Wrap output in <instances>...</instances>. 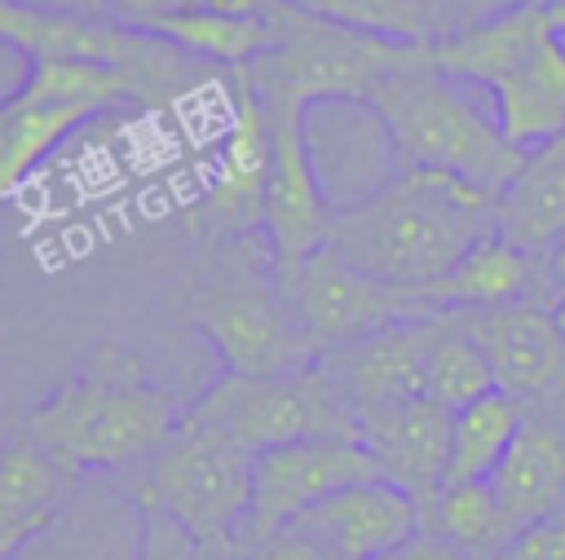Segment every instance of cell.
<instances>
[{"mask_svg":"<svg viewBox=\"0 0 565 560\" xmlns=\"http://www.w3.org/2000/svg\"><path fill=\"white\" fill-rule=\"evenodd\" d=\"M168 388L124 344H93L71 375L22 414V428L75 476L128 472L177 428Z\"/></svg>","mask_w":565,"mask_h":560,"instance_id":"obj_2","label":"cell"},{"mask_svg":"<svg viewBox=\"0 0 565 560\" xmlns=\"http://www.w3.org/2000/svg\"><path fill=\"white\" fill-rule=\"evenodd\" d=\"M424 295L437 309H499V304H521V300L552 304L547 260L503 243L499 234H490Z\"/></svg>","mask_w":565,"mask_h":560,"instance_id":"obj_20","label":"cell"},{"mask_svg":"<svg viewBox=\"0 0 565 560\" xmlns=\"http://www.w3.org/2000/svg\"><path fill=\"white\" fill-rule=\"evenodd\" d=\"M18 4L40 13H66V18H106L102 0H18Z\"/></svg>","mask_w":565,"mask_h":560,"instance_id":"obj_33","label":"cell"},{"mask_svg":"<svg viewBox=\"0 0 565 560\" xmlns=\"http://www.w3.org/2000/svg\"><path fill=\"white\" fill-rule=\"evenodd\" d=\"M278 287L287 300V313L296 317L305 340L318 348V357L344 344H358L384 326L441 313L424 291L375 282L371 273L353 269L335 247H318L296 265H278Z\"/></svg>","mask_w":565,"mask_h":560,"instance_id":"obj_10","label":"cell"},{"mask_svg":"<svg viewBox=\"0 0 565 560\" xmlns=\"http://www.w3.org/2000/svg\"><path fill=\"white\" fill-rule=\"evenodd\" d=\"M441 313L384 326V331H375V335H366L358 344H344V348L322 357L327 375L335 379V388L353 406V419L362 410H375V406L428 397V357H433V340H437Z\"/></svg>","mask_w":565,"mask_h":560,"instance_id":"obj_16","label":"cell"},{"mask_svg":"<svg viewBox=\"0 0 565 560\" xmlns=\"http://www.w3.org/2000/svg\"><path fill=\"white\" fill-rule=\"evenodd\" d=\"M494 234L530 256H547L565 238V132L530 150L521 172L499 190Z\"/></svg>","mask_w":565,"mask_h":560,"instance_id":"obj_19","label":"cell"},{"mask_svg":"<svg viewBox=\"0 0 565 560\" xmlns=\"http://www.w3.org/2000/svg\"><path fill=\"white\" fill-rule=\"evenodd\" d=\"M486 560H565V511L516 529Z\"/></svg>","mask_w":565,"mask_h":560,"instance_id":"obj_30","label":"cell"},{"mask_svg":"<svg viewBox=\"0 0 565 560\" xmlns=\"http://www.w3.org/2000/svg\"><path fill=\"white\" fill-rule=\"evenodd\" d=\"M194 551H199V538L185 525H177L172 516H159V511H141L132 560H194Z\"/></svg>","mask_w":565,"mask_h":560,"instance_id":"obj_29","label":"cell"},{"mask_svg":"<svg viewBox=\"0 0 565 560\" xmlns=\"http://www.w3.org/2000/svg\"><path fill=\"white\" fill-rule=\"evenodd\" d=\"M234 538H238V560H340L331 547H322L296 520H287V525H278L269 534H243V529H234Z\"/></svg>","mask_w":565,"mask_h":560,"instance_id":"obj_28","label":"cell"},{"mask_svg":"<svg viewBox=\"0 0 565 560\" xmlns=\"http://www.w3.org/2000/svg\"><path fill=\"white\" fill-rule=\"evenodd\" d=\"M252 459L234 437L181 414L172 437L124 472V498L137 511L172 516L194 538L234 534L252 507Z\"/></svg>","mask_w":565,"mask_h":560,"instance_id":"obj_7","label":"cell"},{"mask_svg":"<svg viewBox=\"0 0 565 560\" xmlns=\"http://www.w3.org/2000/svg\"><path fill=\"white\" fill-rule=\"evenodd\" d=\"M269 0H102L106 18L132 31H150L163 18L181 13H260Z\"/></svg>","mask_w":565,"mask_h":560,"instance_id":"obj_27","label":"cell"},{"mask_svg":"<svg viewBox=\"0 0 565 560\" xmlns=\"http://www.w3.org/2000/svg\"><path fill=\"white\" fill-rule=\"evenodd\" d=\"M119 101H150V88L128 66L88 57H40L26 79L0 101V203L88 119Z\"/></svg>","mask_w":565,"mask_h":560,"instance_id":"obj_8","label":"cell"},{"mask_svg":"<svg viewBox=\"0 0 565 560\" xmlns=\"http://www.w3.org/2000/svg\"><path fill=\"white\" fill-rule=\"evenodd\" d=\"M428 57L450 79L486 93L516 150L530 154L565 132V40L552 31L543 4H490L437 35Z\"/></svg>","mask_w":565,"mask_h":560,"instance_id":"obj_3","label":"cell"},{"mask_svg":"<svg viewBox=\"0 0 565 560\" xmlns=\"http://www.w3.org/2000/svg\"><path fill=\"white\" fill-rule=\"evenodd\" d=\"M486 9H490V0H486Z\"/></svg>","mask_w":565,"mask_h":560,"instance_id":"obj_40","label":"cell"},{"mask_svg":"<svg viewBox=\"0 0 565 560\" xmlns=\"http://www.w3.org/2000/svg\"><path fill=\"white\" fill-rule=\"evenodd\" d=\"M366 106L384 123L397 168L450 172L499 194L525 163V150L503 137L490 101L481 106L472 84L437 71L428 53L380 79Z\"/></svg>","mask_w":565,"mask_h":560,"instance_id":"obj_4","label":"cell"},{"mask_svg":"<svg viewBox=\"0 0 565 560\" xmlns=\"http://www.w3.org/2000/svg\"><path fill=\"white\" fill-rule=\"evenodd\" d=\"M419 4L433 13V22H437V35H446V31L463 26L468 18L486 13V0H419Z\"/></svg>","mask_w":565,"mask_h":560,"instance_id":"obj_32","label":"cell"},{"mask_svg":"<svg viewBox=\"0 0 565 560\" xmlns=\"http://www.w3.org/2000/svg\"><path fill=\"white\" fill-rule=\"evenodd\" d=\"M274 44L234 75L265 110H309L318 101H366L380 79L419 62L428 44H397L327 22L291 0H269Z\"/></svg>","mask_w":565,"mask_h":560,"instance_id":"obj_6","label":"cell"},{"mask_svg":"<svg viewBox=\"0 0 565 560\" xmlns=\"http://www.w3.org/2000/svg\"><path fill=\"white\" fill-rule=\"evenodd\" d=\"M450 419L455 410H446L433 397H411V401H393L358 414V445L375 459L384 481H393L419 503V520H424V507L446 485Z\"/></svg>","mask_w":565,"mask_h":560,"instance_id":"obj_15","label":"cell"},{"mask_svg":"<svg viewBox=\"0 0 565 560\" xmlns=\"http://www.w3.org/2000/svg\"><path fill=\"white\" fill-rule=\"evenodd\" d=\"M274 128V163L265 181V220L260 234L274 251V265H296L331 243L335 207L322 194V181L309 159L305 115L300 110H269Z\"/></svg>","mask_w":565,"mask_h":560,"instance_id":"obj_14","label":"cell"},{"mask_svg":"<svg viewBox=\"0 0 565 560\" xmlns=\"http://www.w3.org/2000/svg\"><path fill=\"white\" fill-rule=\"evenodd\" d=\"M547 22H552V31L565 40V0H556V4H547Z\"/></svg>","mask_w":565,"mask_h":560,"instance_id":"obj_37","label":"cell"},{"mask_svg":"<svg viewBox=\"0 0 565 560\" xmlns=\"http://www.w3.org/2000/svg\"><path fill=\"white\" fill-rule=\"evenodd\" d=\"M459 313L494 370V388L508 392L525 414L565 419V335L552 309L543 300H521Z\"/></svg>","mask_w":565,"mask_h":560,"instance_id":"obj_11","label":"cell"},{"mask_svg":"<svg viewBox=\"0 0 565 560\" xmlns=\"http://www.w3.org/2000/svg\"><path fill=\"white\" fill-rule=\"evenodd\" d=\"M525 410L508 392H486L472 406L455 410L450 419V459H446V481H490L494 467L503 463L508 445L521 432Z\"/></svg>","mask_w":565,"mask_h":560,"instance_id":"obj_23","label":"cell"},{"mask_svg":"<svg viewBox=\"0 0 565 560\" xmlns=\"http://www.w3.org/2000/svg\"><path fill=\"white\" fill-rule=\"evenodd\" d=\"M494 198L450 172L397 168L380 190L335 212L327 247L375 282L428 291L494 234Z\"/></svg>","mask_w":565,"mask_h":560,"instance_id":"obj_1","label":"cell"},{"mask_svg":"<svg viewBox=\"0 0 565 560\" xmlns=\"http://www.w3.org/2000/svg\"><path fill=\"white\" fill-rule=\"evenodd\" d=\"M194 560H238V538L234 534H216V538H199Z\"/></svg>","mask_w":565,"mask_h":560,"instance_id":"obj_35","label":"cell"},{"mask_svg":"<svg viewBox=\"0 0 565 560\" xmlns=\"http://www.w3.org/2000/svg\"><path fill=\"white\" fill-rule=\"evenodd\" d=\"M230 79H234V119L225 128L207 198L190 220L203 243H221L234 234H260V220H265L274 128H269V110L260 106V97L234 71H230Z\"/></svg>","mask_w":565,"mask_h":560,"instance_id":"obj_13","label":"cell"},{"mask_svg":"<svg viewBox=\"0 0 565 560\" xmlns=\"http://www.w3.org/2000/svg\"><path fill=\"white\" fill-rule=\"evenodd\" d=\"M490 4H543V9H547V4H556V0H490Z\"/></svg>","mask_w":565,"mask_h":560,"instance_id":"obj_39","label":"cell"},{"mask_svg":"<svg viewBox=\"0 0 565 560\" xmlns=\"http://www.w3.org/2000/svg\"><path fill=\"white\" fill-rule=\"evenodd\" d=\"M185 419L234 437L252 454L287 445V441H309V437L358 441L353 406L344 401V392L335 388L322 362L300 366V370H278V375L221 370V379L190 401Z\"/></svg>","mask_w":565,"mask_h":560,"instance_id":"obj_9","label":"cell"},{"mask_svg":"<svg viewBox=\"0 0 565 560\" xmlns=\"http://www.w3.org/2000/svg\"><path fill=\"white\" fill-rule=\"evenodd\" d=\"M79 489V476L57 463L22 419L13 428L0 423V529L49 525Z\"/></svg>","mask_w":565,"mask_h":560,"instance_id":"obj_21","label":"cell"},{"mask_svg":"<svg viewBox=\"0 0 565 560\" xmlns=\"http://www.w3.org/2000/svg\"><path fill=\"white\" fill-rule=\"evenodd\" d=\"M543 260H547V295L556 300V295L565 291V238H561Z\"/></svg>","mask_w":565,"mask_h":560,"instance_id":"obj_36","label":"cell"},{"mask_svg":"<svg viewBox=\"0 0 565 560\" xmlns=\"http://www.w3.org/2000/svg\"><path fill=\"white\" fill-rule=\"evenodd\" d=\"M486 392H494V370L477 335L468 331L463 313L446 309L433 340V357H428V397L441 401L446 410H463Z\"/></svg>","mask_w":565,"mask_h":560,"instance_id":"obj_24","label":"cell"},{"mask_svg":"<svg viewBox=\"0 0 565 560\" xmlns=\"http://www.w3.org/2000/svg\"><path fill=\"white\" fill-rule=\"evenodd\" d=\"M150 35L168 40L194 62H216L238 71L274 44V22H269V4L260 13H181L154 22Z\"/></svg>","mask_w":565,"mask_h":560,"instance_id":"obj_22","label":"cell"},{"mask_svg":"<svg viewBox=\"0 0 565 560\" xmlns=\"http://www.w3.org/2000/svg\"><path fill=\"white\" fill-rule=\"evenodd\" d=\"M388 560H393V556H388Z\"/></svg>","mask_w":565,"mask_h":560,"instance_id":"obj_41","label":"cell"},{"mask_svg":"<svg viewBox=\"0 0 565 560\" xmlns=\"http://www.w3.org/2000/svg\"><path fill=\"white\" fill-rule=\"evenodd\" d=\"M190 322L216 348L230 375H278L322 362L287 313L278 265L265 234L207 243V260L190 287Z\"/></svg>","mask_w":565,"mask_h":560,"instance_id":"obj_5","label":"cell"},{"mask_svg":"<svg viewBox=\"0 0 565 560\" xmlns=\"http://www.w3.org/2000/svg\"><path fill=\"white\" fill-rule=\"evenodd\" d=\"M393 560H472L463 547H455V542H446L441 534H428V529H419Z\"/></svg>","mask_w":565,"mask_h":560,"instance_id":"obj_31","label":"cell"},{"mask_svg":"<svg viewBox=\"0 0 565 560\" xmlns=\"http://www.w3.org/2000/svg\"><path fill=\"white\" fill-rule=\"evenodd\" d=\"M424 529L463 547L472 560H486L508 538L490 481H446L424 507Z\"/></svg>","mask_w":565,"mask_h":560,"instance_id":"obj_25","label":"cell"},{"mask_svg":"<svg viewBox=\"0 0 565 560\" xmlns=\"http://www.w3.org/2000/svg\"><path fill=\"white\" fill-rule=\"evenodd\" d=\"M327 22L366 31V35H384L397 44H433L437 40V22L419 0H291Z\"/></svg>","mask_w":565,"mask_h":560,"instance_id":"obj_26","label":"cell"},{"mask_svg":"<svg viewBox=\"0 0 565 560\" xmlns=\"http://www.w3.org/2000/svg\"><path fill=\"white\" fill-rule=\"evenodd\" d=\"M547 309H552V317H556V326H561V335H565V291H561V295H556Z\"/></svg>","mask_w":565,"mask_h":560,"instance_id":"obj_38","label":"cell"},{"mask_svg":"<svg viewBox=\"0 0 565 560\" xmlns=\"http://www.w3.org/2000/svg\"><path fill=\"white\" fill-rule=\"evenodd\" d=\"M296 525L309 529L340 560H388L424 529L419 503L384 476L313 503L296 516Z\"/></svg>","mask_w":565,"mask_h":560,"instance_id":"obj_17","label":"cell"},{"mask_svg":"<svg viewBox=\"0 0 565 560\" xmlns=\"http://www.w3.org/2000/svg\"><path fill=\"white\" fill-rule=\"evenodd\" d=\"M53 525V520H49ZM49 525H18V529H0V560H18L22 551H26V542L40 534V529H49Z\"/></svg>","mask_w":565,"mask_h":560,"instance_id":"obj_34","label":"cell"},{"mask_svg":"<svg viewBox=\"0 0 565 560\" xmlns=\"http://www.w3.org/2000/svg\"><path fill=\"white\" fill-rule=\"evenodd\" d=\"M508 538L534 520L565 511V419L525 414L516 441L490 476Z\"/></svg>","mask_w":565,"mask_h":560,"instance_id":"obj_18","label":"cell"},{"mask_svg":"<svg viewBox=\"0 0 565 560\" xmlns=\"http://www.w3.org/2000/svg\"><path fill=\"white\" fill-rule=\"evenodd\" d=\"M362 481H380V467L353 437H309L260 450L252 459V507L238 529L269 534Z\"/></svg>","mask_w":565,"mask_h":560,"instance_id":"obj_12","label":"cell"}]
</instances>
